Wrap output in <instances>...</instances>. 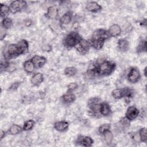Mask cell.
Masks as SVG:
<instances>
[{"label":"cell","instance_id":"7","mask_svg":"<svg viewBox=\"0 0 147 147\" xmlns=\"http://www.w3.org/2000/svg\"><path fill=\"white\" fill-rule=\"evenodd\" d=\"M110 35L108 32V30L99 29L95 30L92 35V38L93 39H100L106 41V40L110 38Z\"/></svg>","mask_w":147,"mask_h":147},{"label":"cell","instance_id":"15","mask_svg":"<svg viewBox=\"0 0 147 147\" xmlns=\"http://www.w3.org/2000/svg\"><path fill=\"white\" fill-rule=\"evenodd\" d=\"M99 112L100 115L102 116H108L111 113L110 106L106 102L100 103Z\"/></svg>","mask_w":147,"mask_h":147},{"label":"cell","instance_id":"19","mask_svg":"<svg viewBox=\"0 0 147 147\" xmlns=\"http://www.w3.org/2000/svg\"><path fill=\"white\" fill-rule=\"evenodd\" d=\"M90 42L91 47H93L94 49L96 50H99L102 48L104 44L105 41L100 40V39H93L92 38Z\"/></svg>","mask_w":147,"mask_h":147},{"label":"cell","instance_id":"30","mask_svg":"<svg viewBox=\"0 0 147 147\" xmlns=\"http://www.w3.org/2000/svg\"><path fill=\"white\" fill-rule=\"evenodd\" d=\"M141 142H146L147 141V131L145 127L141 128L138 132Z\"/></svg>","mask_w":147,"mask_h":147},{"label":"cell","instance_id":"8","mask_svg":"<svg viewBox=\"0 0 147 147\" xmlns=\"http://www.w3.org/2000/svg\"><path fill=\"white\" fill-rule=\"evenodd\" d=\"M139 110L134 106H129L126 111L125 117L129 121H133L139 115Z\"/></svg>","mask_w":147,"mask_h":147},{"label":"cell","instance_id":"6","mask_svg":"<svg viewBox=\"0 0 147 147\" xmlns=\"http://www.w3.org/2000/svg\"><path fill=\"white\" fill-rule=\"evenodd\" d=\"M141 75L138 69L136 68H131L127 74V79L131 83H137L140 79Z\"/></svg>","mask_w":147,"mask_h":147},{"label":"cell","instance_id":"33","mask_svg":"<svg viewBox=\"0 0 147 147\" xmlns=\"http://www.w3.org/2000/svg\"><path fill=\"white\" fill-rule=\"evenodd\" d=\"M78 84L76 83H71L67 86L68 92H73L78 88Z\"/></svg>","mask_w":147,"mask_h":147},{"label":"cell","instance_id":"4","mask_svg":"<svg viewBox=\"0 0 147 147\" xmlns=\"http://www.w3.org/2000/svg\"><path fill=\"white\" fill-rule=\"evenodd\" d=\"M26 5V2L25 1L16 0L11 2L10 4V9L11 13L15 14L23 10Z\"/></svg>","mask_w":147,"mask_h":147},{"label":"cell","instance_id":"20","mask_svg":"<svg viewBox=\"0 0 147 147\" xmlns=\"http://www.w3.org/2000/svg\"><path fill=\"white\" fill-rule=\"evenodd\" d=\"M75 95L72 92H67L62 96V99L63 102L66 103H72L75 100Z\"/></svg>","mask_w":147,"mask_h":147},{"label":"cell","instance_id":"28","mask_svg":"<svg viewBox=\"0 0 147 147\" xmlns=\"http://www.w3.org/2000/svg\"><path fill=\"white\" fill-rule=\"evenodd\" d=\"M35 122L33 119H29L25 122L23 126V130L24 131H29L32 130L34 126Z\"/></svg>","mask_w":147,"mask_h":147},{"label":"cell","instance_id":"31","mask_svg":"<svg viewBox=\"0 0 147 147\" xmlns=\"http://www.w3.org/2000/svg\"><path fill=\"white\" fill-rule=\"evenodd\" d=\"M111 128V125L110 123H104L99 126L98 128V131L100 134H103L106 131L110 130Z\"/></svg>","mask_w":147,"mask_h":147},{"label":"cell","instance_id":"2","mask_svg":"<svg viewBox=\"0 0 147 147\" xmlns=\"http://www.w3.org/2000/svg\"><path fill=\"white\" fill-rule=\"evenodd\" d=\"M115 64L110 61H103L98 65L95 66L98 76H107L110 75L115 69Z\"/></svg>","mask_w":147,"mask_h":147},{"label":"cell","instance_id":"12","mask_svg":"<svg viewBox=\"0 0 147 147\" xmlns=\"http://www.w3.org/2000/svg\"><path fill=\"white\" fill-rule=\"evenodd\" d=\"M86 9L92 13H96L102 10V6L96 2H90L86 6Z\"/></svg>","mask_w":147,"mask_h":147},{"label":"cell","instance_id":"5","mask_svg":"<svg viewBox=\"0 0 147 147\" xmlns=\"http://www.w3.org/2000/svg\"><path fill=\"white\" fill-rule=\"evenodd\" d=\"M90 47L91 45L90 42L82 38L75 47V48L79 53L82 55H85L88 52Z\"/></svg>","mask_w":147,"mask_h":147},{"label":"cell","instance_id":"27","mask_svg":"<svg viewBox=\"0 0 147 147\" xmlns=\"http://www.w3.org/2000/svg\"><path fill=\"white\" fill-rule=\"evenodd\" d=\"M146 51V40H142L140 41L137 47V52L138 53L145 52Z\"/></svg>","mask_w":147,"mask_h":147},{"label":"cell","instance_id":"21","mask_svg":"<svg viewBox=\"0 0 147 147\" xmlns=\"http://www.w3.org/2000/svg\"><path fill=\"white\" fill-rule=\"evenodd\" d=\"M35 68H36V67L31 59L28 60L24 62V69L26 72L29 73V74L32 73L34 71Z\"/></svg>","mask_w":147,"mask_h":147},{"label":"cell","instance_id":"32","mask_svg":"<svg viewBox=\"0 0 147 147\" xmlns=\"http://www.w3.org/2000/svg\"><path fill=\"white\" fill-rule=\"evenodd\" d=\"M124 96L127 99H129L132 98L134 94L133 90L130 88H124Z\"/></svg>","mask_w":147,"mask_h":147},{"label":"cell","instance_id":"29","mask_svg":"<svg viewBox=\"0 0 147 147\" xmlns=\"http://www.w3.org/2000/svg\"><path fill=\"white\" fill-rule=\"evenodd\" d=\"M103 135L105 141L107 144L109 145L112 143V141L113 140V134L111 132V131L108 130L106 131L105 133H103Z\"/></svg>","mask_w":147,"mask_h":147},{"label":"cell","instance_id":"38","mask_svg":"<svg viewBox=\"0 0 147 147\" xmlns=\"http://www.w3.org/2000/svg\"><path fill=\"white\" fill-rule=\"evenodd\" d=\"M32 21L30 20H26L25 21V25L26 26H29L30 25H32Z\"/></svg>","mask_w":147,"mask_h":147},{"label":"cell","instance_id":"40","mask_svg":"<svg viewBox=\"0 0 147 147\" xmlns=\"http://www.w3.org/2000/svg\"><path fill=\"white\" fill-rule=\"evenodd\" d=\"M144 75L145 77H146V67H145L144 70Z\"/></svg>","mask_w":147,"mask_h":147},{"label":"cell","instance_id":"36","mask_svg":"<svg viewBox=\"0 0 147 147\" xmlns=\"http://www.w3.org/2000/svg\"><path fill=\"white\" fill-rule=\"evenodd\" d=\"M6 29H3V28H1V40H2L6 36Z\"/></svg>","mask_w":147,"mask_h":147},{"label":"cell","instance_id":"16","mask_svg":"<svg viewBox=\"0 0 147 147\" xmlns=\"http://www.w3.org/2000/svg\"><path fill=\"white\" fill-rule=\"evenodd\" d=\"M59 11L57 7L55 6H50L48 8L46 13V16L49 19H55L57 17Z\"/></svg>","mask_w":147,"mask_h":147},{"label":"cell","instance_id":"10","mask_svg":"<svg viewBox=\"0 0 147 147\" xmlns=\"http://www.w3.org/2000/svg\"><path fill=\"white\" fill-rule=\"evenodd\" d=\"M77 143L78 144H80L83 146L88 147L91 146L92 145V144L94 143V141L92 138L89 136H80L78 138Z\"/></svg>","mask_w":147,"mask_h":147},{"label":"cell","instance_id":"23","mask_svg":"<svg viewBox=\"0 0 147 147\" xmlns=\"http://www.w3.org/2000/svg\"><path fill=\"white\" fill-rule=\"evenodd\" d=\"M111 95L114 98L116 99H119L124 96V90L123 88H116L112 91Z\"/></svg>","mask_w":147,"mask_h":147},{"label":"cell","instance_id":"26","mask_svg":"<svg viewBox=\"0 0 147 147\" xmlns=\"http://www.w3.org/2000/svg\"><path fill=\"white\" fill-rule=\"evenodd\" d=\"M13 25V21L9 17H5L2 19L1 25L2 28L3 29L7 30L10 29Z\"/></svg>","mask_w":147,"mask_h":147},{"label":"cell","instance_id":"18","mask_svg":"<svg viewBox=\"0 0 147 147\" xmlns=\"http://www.w3.org/2000/svg\"><path fill=\"white\" fill-rule=\"evenodd\" d=\"M72 18V14L70 11L66 12L60 18V23L61 25H68L69 24L71 21Z\"/></svg>","mask_w":147,"mask_h":147},{"label":"cell","instance_id":"13","mask_svg":"<svg viewBox=\"0 0 147 147\" xmlns=\"http://www.w3.org/2000/svg\"><path fill=\"white\" fill-rule=\"evenodd\" d=\"M107 30L110 35V37H113L118 36L121 33V27L119 26V25L116 24L110 26L109 30Z\"/></svg>","mask_w":147,"mask_h":147},{"label":"cell","instance_id":"25","mask_svg":"<svg viewBox=\"0 0 147 147\" xmlns=\"http://www.w3.org/2000/svg\"><path fill=\"white\" fill-rule=\"evenodd\" d=\"M78 69L74 67H68L64 69V74L68 77H72L76 75Z\"/></svg>","mask_w":147,"mask_h":147},{"label":"cell","instance_id":"35","mask_svg":"<svg viewBox=\"0 0 147 147\" xmlns=\"http://www.w3.org/2000/svg\"><path fill=\"white\" fill-rule=\"evenodd\" d=\"M132 138H133V140L135 142H141V141H140V138L138 133L133 134V136H132Z\"/></svg>","mask_w":147,"mask_h":147},{"label":"cell","instance_id":"22","mask_svg":"<svg viewBox=\"0 0 147 147\" xmlns=\"http://www.w3.org/2000/svg\"><path fill=\"white\" fill-rule=\"evenodd\" d=\"M23 130V128L17 124H13L8 130V133L11 135H17Z\"/></svg>","mask_w":147,"mask_h":147},{"label":"cell","instance_id":"3","mask_svg":"<svg viewBox=\"0 0 147 147\" xmlns=\"http://www.w3.org/2000/svg\"><path fill=\"white\" fill-rule=\"evenodd\" d=\"M82 39L77 32H71L64 38V45L68 48L75 47Z\"/></svg>","mask_w":147,"mask_h":147},{"label":"cell","instance_id":"17","mask_svg":"<svg viewBox=\"0 0 147 147\" xmlns=\"http://www.w3.org/2000/svg\"><path fill=\"white\" fill-rule=\"evenodd\" d=\"M117 46L119 49L122 52H126L129 48V44L127 40L125 38H121L118 40L117 42Z\"/></svg>","mask_w":147,"mask_h":147},{"label":"cell","instance_id":"9","mask_svg":"<svg viewBox=\"0 0 147 147\" xmlns=\"http://www.w3.org/2000/svg\"><path fill=\"white\" fill-rule=\"evenodd\" d=\"M31 60L36 68H41L47 63V59L44 56L39 55H34Z\"/></svg>","mask_w":147,"mask_h":147},{"label":"cell","instance_id":"14","mask_svg":"<svg viewBox=\"0 0 147 147\" xmlns=\"http://www.w3.org/2000/svg\"><path fill=\"white\" fill-rule=\"evenodd\" d=\"M68 122L65 121H57L54 123V128L58 131H64L68 129Z\"/></svg>","mask_w":147,"mask_h":147},{"label":"cell","instance_id":"34","mask_svg":"<svg viewBox=\"0 0 147 147\" xmlns=\"http://www.w3.org/2000/svg\"><path fill=\"white\" fill-rule=\"evenodd\" d=\"M20 82H15L13 83L9 87V90L11 91H14L18 89V88L20 87Z\"/></svg>","mask_w":147,"mask_h":147},{"label":"cell","instance_id":"39","mask_svg":"<svg viewBox=\"0 0 147 147\" xmlns=\"http://www.w3.org/2000/svg\"><path fill=\"white\" fill-rule=\"evenodd\" d=\"M42 48H45L42 49L44 51H51V47L49 45H44Z\"/></svg>","mask_w":147,"mask_h":147},{"label":"cell","instance_id":"37","mask_svg":"<svg viewBox=\"0 0 147 147\" xmlns=\"http://www.w3.org/2000/svg\"><path fill=\"white\" fill-rule=\"evenodd\" d=\"M6 132L1 130V133H0V137H1V140H2L4 137L6 136Z\"/></svg>","mask_w":147,"mask_h":147},{"label":"cell","instance_id":"11","mask_svg":"<svg viewBox=\"0 0 147 147\" xmlns=\"http://www.w3.org/2000/svg\"><path fill=\"white\" fill-rule=\"evenodd\" d=\"M44 81V76L41 73L38 72L34 74L30 79L31 83L34 86H40Z\"/></svg>","mask_w":147,"mask_h":147},{"label":"cell","instance_id":"1","mask_svg":"<svg viewBox=\"0 0 147 147\" xmlns=\"http://www.w3.org/2000/svg\"><path fill=\"white\" fill-rule=\"evenodd\" d=\"M28 42L25 40H21L17 44H9L5 51V57L10 59L25 53L28 50Z\"/></svg>","mask_w":147,"mask_h":147},{"label":"cell","instance_id":"24","mask_svg":"<svg viewBox=\"0 0 147 147\" xmlns=\"http://www.w3.org/2000/svg\"><path fill=\"white\" fill-rule=\"evenodd\" d=\"M1 18H5L7 17L9 13L10 12V9L9 6H7L5 4H1Z\"/></svg>","mask_w":147,"mask_h":147}]
</instances>
